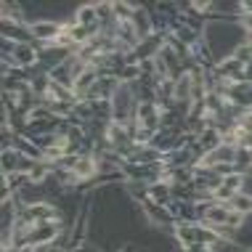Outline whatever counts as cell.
<instances>
[{
  "instance_id": "1",
  "label": "cell",
  "mask_w": 252,
  "mask_h": 252,
  "mask_svg": "<svg viewBox=\"0 0 252 252\" xmlns=\"http://www.w3.org/2000/svg\"><path fill=\"white\" fill-rule=\"evenodd\" d=\"M138 117H141V122H143V128H154L157 125V106H152V104H143L141 109H138Z\"/></svg>"
},
{
  "instance_id": "6",
  "label": "cell",
  "mask_w": 252,
  "mask_h": 252,
  "mask_svg": "<svg viewBox=\"0 0 252 252\" xmlns=\"http://www.w3.org/2000/svg\"><path fill=\"white\" fill-rule=\"evenodd\" d=\"M239 186H242V175H229V178H223V189L233 191V194L239 191Z\"/></svg>"
},
{
  "instance_id": "3",
  "label": "cell",
  "mask_w": 252,
  "mask_h": 252,
  "mask_svg": "<svg viewBox=\"0 0 252 252\" xmlns=\"http://www.w3.org/2000/svg\"><path fill=\"white\" fill-rule=\"evenodd\" d=\"M93 173H96L93 159H80V162H75V175H80V178H91Z\"/></svg>"
},
{
  "instance_id": "10",
  "label": "cell",
  "mask_w": 252,
  "mask_h": 252,
  "mask_svg": "<svg viewBox=\"0 0 252 252\" xmlns=\"http://www.w3.org/2000/svg\"><path fill=\"white\" fill-rule=\"evenodd\" d=\"M250 159H252V149H250Z\"/></svg>"
},
{
  "instance_id": "4",
  "label": "cell",
  "mask_w": 252,
  "mask_h": 252,
  "mask_svg": "<svg viewBox=\"0 0 252 252\" xmlns=\"http://www.w3.org/2000/svg\"><path fill=\"white\" fill-rule=\"evenodd\" d=\"M218 141H220L218 130H207V133H202V146L210 149V152H215V149H218Z\"/></svg>"
},
{
  "instance_id": "5",
  "label": "cell",
  "mask_w": 252,
  "mask_h": 252,
  "mask_svg": "<svg viewBox=\"0 0 252 252\" xmlns=\"http://www.w3.org/2000/svg\"><path fill=\"white\" fill-rule=\"evenodd\" d=\"M189 91H191V77L189 75H183L181 80H178V85H175V98H186V96H189Z\"/></svg>"
},
{
  "instance_id": "2",
  "label": "cell",
  "mask_w": 252,
  "mask_h": 252,
  "mask_svg": "<svg viewBox=\"0 0 252 252\" xmlns=\"http://www.w3.org/2000/svg\"><path fill=\"white\" fill-rule=\"evenodd\" d=\"M32 32L40 35V38H53V40H56L58 35H61V29H58L56 24H35Z\"/></svg>"
},
{
  "instance_id": "7",
  "label": "cell",
  "mask_w": 252,
  "mask_h": 252,
  "mask_svg": "<svg viewBox=\"0 0 252 252\" xmlns=\"http://www.w3.org/2000/svg\"><path fill=\"white\" fill-rule=\"evenodd\" d=\"M16 58H21V64H29L35 58V51H29L27 45H19L16 48Z\"/></svg>"
},
{
  "instance_id": "8",
  "label": "cell",
  "mask_w": 252,
  "mask_h": 252,
  "mask_svg": "<svg viewBox=\"0 0 252 252\" xmlns=\"http://www.w3.org/2000/svg\"><path fill=\"white\" fill-rule=\"evenodd\" d=\"M93 19H96V8H93V5H88V8L80 11V21L82 24H91Z\"/></svg>"
},
{
  "instance_id": "9",
  "label": "cell",
  "mask_w": 252,
  "mask_h": 252,
  "mask_svg": "<svg viewBox=\"0 0 252 252\" xmlns=\"http://www.w3.org/2000/svg\"><path fill=\"white\" fill-rule=\"evenodd\" d=\"M43 175H45V167H40V165H35L32 173H29V178H32V181H40Z\"/></svg>"
}]
</instances>
